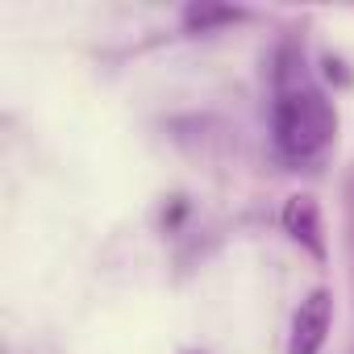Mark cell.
Masks as SVG:
<instances>
[{
	"label": "cell",
	"instance_id": "cell-3",
	"mask_svg": "<svg viewBox=\"0 0 354 354\" xmlns=\"http://www.w3.org/2000/svg\"><path fill=\"white\" fill-rule=\"evenodd\" d=\"M279 225H283V234H288L304 254H313L317 263L329 259L325 217H321V205H317L313 192H292V196L283 201V209H279Z\"/></svg>",
	"mask_w": 354,
	"mask_h": 354
},
{
	"label": "cell",
	"instance_id": "cell-4",
	"mask_svg": "<svg viewBox=\"0 0 354 354\" xmlns=\"http://www.w3.org/2000/svg\"><path fill=\"white\" fill-rule=\"evenodd\" d=\"M238 21H246L242 9H234V5H209V0H192V5L180 13V26L188 34H213V30L238 26Z\"/></svg>",
	"mask_w": 354,
	"mask_h": 354
},
{
	"label": "cell",
	"instance_id": "cell-1",
	"mask_svg": "<svg viewBox=\"0 0 354 354\" xmlns=\"http://www.w3.org/2000/svg\"><path fill=\"white\" fill-rule=\"evenodd\" d=\"M337 138V109L333 100L308 80L296 88L275 92L271 104V142L279 150L283 162L292 167H308L317 162Z\"/></svg>",
	"mask_w": 354,
	"mask_h": 354
},
{
	"label": "cell",
	"instance_id": "cell-2",
	"mask_svg": "<svg viewBox=\"0 0 354 354\" xmlns=\"http://www.w3.org/2000/svg\"><path fill=\"white\" fill-rule=\"evenodd\" d=\"M333 329V292L329 288H313L300 308L292 313V329H288V354H321Z\"/></svg>",
	"mask_w": 354,
	"mask_h": 354
},
{
	"label": "cell",
	"instance_id": "cell-5",
	"mask_svg": "<svg viewBox=\"0 0 354 354\" xmlns=\"http://www.w3.org/2000/svg\"><path fill=\"white\" fill-rule=\"evenodd\" d=\"M346 250H350V263H354V171L346 180Z\"/></svg>",
	"mask_w": 354,
	"mask_h": 354
}]
</instances>
